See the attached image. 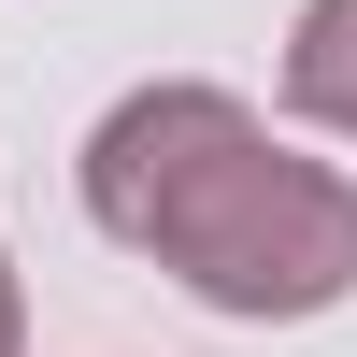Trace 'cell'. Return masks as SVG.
Here are the masks:
<instances>
[{"label": "cell", "instance_id": "obj_1", "mask_svg": "<svg viewBox=\"0 0 357 357\" xmlns=\"http://www.w3.org/2000/svg\"><path fill=\"white\" fill-rule=\"evenodd\" d=\"M86 215L158 257L186 301L286 329L357 286V186L329 158H286L229 86H143L86 129Z\"/></svg>", "mask_w": 357, "mask_h": 357}, {"label": "cell", "instance_id": "obj_2", "mask_svg": "<svg viewBox=\"0 0 357 357\" xmlns=\"http://www.w3.org/2000/svg\"><path fill=\"white\" fill-rule=\"evenodd\" d=\"M286 100L357 143V0H301V29H286Z\"/></svg>", "mask_w": 357, "mask_h": 357}, {"label": "cell", "instance_id": "obj_3", "mask_svg": "<svg viewBox=\"0 0 357 357\" xmlns=\"http://www.w3.org/2000/svg\"><path fill=\"white\" fill-rule=\"evenodd\" d=\"M29 343V301H15V272H0V357H15Z\"/></svg>", "mask_w": 357, "mask_h": 357}]
</instances>
